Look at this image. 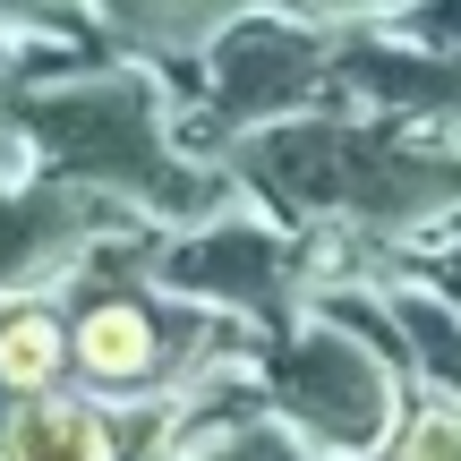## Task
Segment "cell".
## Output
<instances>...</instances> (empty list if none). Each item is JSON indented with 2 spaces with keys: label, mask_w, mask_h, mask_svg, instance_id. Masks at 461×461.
Returning <instances> with one entry per match:
<instances>
[{
  "label": "cell",
  "mask_w": 461,
  "mask_h": 461,
  "mask_svg": "<svg viewBox=\"0 0 461 461\" xmlns=\"http://www.w3.org/2000/svg\"><path fill=\"white\" fill-rule=\"evenodd\" d=\"M0 461H112V428L86 402H26L0 436Z\"/></svg>",
  "instance_id": "cell-1"
},
{
  "label": "cell",
  "mask_w": 461,
  "mask_h": 461,
  "mask_svg": "<svg viewBox=\"0 0 461 461\" xmlns=\"http://www.w3.org/2000/svg\"><path fill=\"white\" fill-rule=\"evenodd\" d=\"M51 367H60V325L43 308H9L0 316V384L34 393V384H51Z\"/></svg>",
  "instance_id": "cell-2"
},
{
  "label": "cell",
  "mask_w": 461,
  "mask_h": 461,
  "mask_svg": "<svg viewBox=\"0 0 461 461\" xmlns=\"http://www.w3.org/2000/svg\"><path fill=\"white\" fill-rule=\"evenodd\" d=\"M77 359L95 367V376H137V367L154 359L146 316H137V308H95V316H86V333H77Z\"/></svg>",
  "instance_id": "cell-3"
},
{
  "label": "cell",
  "mask_w": 461,
  "mask_h": 461,
  "mask_svg": "<svg viewBox=\"0 0 461 461\" xmlns=\"http://www.w3.org/2000/svg\"><path fill=\"white\" fill-rule=\"evenodd\" d=\"M402 461H461V411H428L402 436Z\"/></svg>",
  "instance_id": "cell-4"
}]
</instances>
